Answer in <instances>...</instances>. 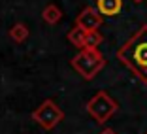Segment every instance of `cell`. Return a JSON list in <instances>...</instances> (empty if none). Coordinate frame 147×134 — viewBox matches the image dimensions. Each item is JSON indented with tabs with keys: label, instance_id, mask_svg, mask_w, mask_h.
<instances>
[{
	"label": "cell",
	"instance_id": "obj_3",
	"mask_svg": "<svg viewBox=\"0 0 147 134\" xmlns=\"http://www.w3.org/2000/svg\"><path fill=\"white\" fill-rule=\"evenodd\" d=\"M123 8V0H98V12L102 15H117Z\"/></svg>",
	"mask_w": 147,
	"mask_h": 134
},
{
	"label": "cell",
	"instance_id": "obj_1",
	"mask_svg": "<svg viewBox=\"0 0 147 134\" xmlns=\"http://www.w3.org/2000/svg\"><path fill=\"white\" fill-rule=\"evenodd\" d=\"M119 61L126 64L142 81L147 83V25H143L117 53Z\"/></svg>",
	"mask_w": 147,
	"mask_h": 134
},
{
	"label": "cell",
	"instance_id": "obj_4",
	"mask_svg": "<svg viewBox=\"0 0 147 134\" xmlns=\"http://www.w3.org/2000/svg\"><path fill=\"white\" fill-rule=\"evenodd\" d=\"M102 134H115V132H113V130H104Z\"/></svg>",
	"mask_w": 147,
	"mask_h": 134
},
{
	"label": "cell",
	"instance_id": "obj_2",
	"mask_svg": "<svg viewBox=\"0 0 147 134\" xmlns=\"http://www.w3.org/2000/svg\"><path fill=\"white\" fill-rule=\"evenodd\" d=\"M115 110H117V104L106 95H98L91 104H89V112H91V115L94 117L98 123H104Z\"/></svg>",
	"mask_w": 147,
	"mask_h": 134
},
{
	"label": "cell",
	"instance_id": "obj_5",
	"mask_svg": "<svg viewBox=\"0 0 147 134\" xmlns=\"http://www.w3.org/2000/svg\"><path fill=\"white\" fill-rule=\"evenodd\" d=\"M136 2H142V0H136Z\"/></svg>",
	"mask_w": 147,
	"mask_h": 134
}]
</instances>
